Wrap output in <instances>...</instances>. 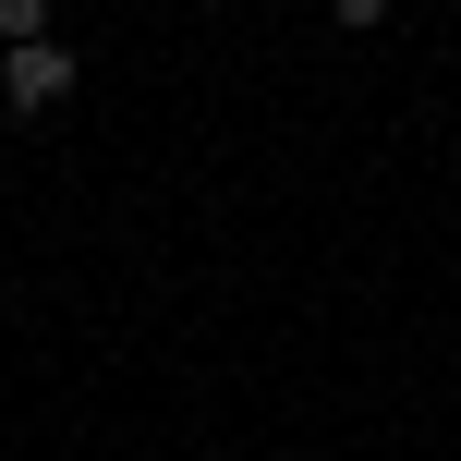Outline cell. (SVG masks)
<instances>
[{
    "label": "cell",
    "instance_id": "obj_1",
    "mask_svg": "<svg viewBox=\"0 0 461 461\" xmlns=\"http://www.w3.org/2000/svg\"><path fill=\"white\" fill-rule=\"evenodd\" d=\"M0 97H13V110H61V97H73V49H61V37L0 49Z\"/></svg>",
    "mask_w": 461,
    "mask_h": 461
},
{
    "label": "cell",
    "instance_id": "obj_2",
    "mask_svg": "<svg viewBox=\"0 0 461 461\" xmlns=\"http://www.w3.org/2000/svg\"><path fill=\"white\" fill-rule=\"evenodd\" d=\"M24 37H49V0H0V49H24Z\"/></svg>",
    "mask_w": 461,
    "mask_h": 461
},
{
    "label": "cell",
    "instance_id": "obj_3",
    "mask_svg": "<svg viewBox=\"0 0 461 461\" xmlns=\"http://www.w3.org/2000/svg\"><path fill=\"white\" fill-rule=\"evenodd\" d=\"M328 13H340L352 37H365V24H389V0H328Z\"/></svg>",
    "mask_w": 461,
    "mask_h": 461
}]
</instances>
